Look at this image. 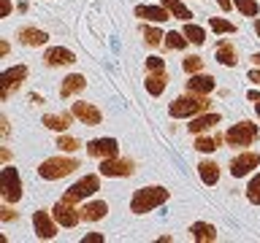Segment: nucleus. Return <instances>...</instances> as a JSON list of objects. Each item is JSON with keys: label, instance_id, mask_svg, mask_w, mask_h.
<instances>
[{"label": "nucleus", "instance_id": "nucleus-41", "mask_svg": "<svg viewBox=\"0 0 260 243\" xmlns=\"http://www.w3.org/2000/svg\"><path fill=\"white\" fill-rule=\"evenodd\" d=\"M217 3H219L222 11H231V8H233V0H217Z\"/></svg>", "mask_w": 260, "mask_h": 243}, {"label": "nucleus", "instance_id": "nucleus-14", "mask_svg": "<svg viewBox=\"0 0 260 243\" xmlns=\"http://www.w3.org/2000/svg\"><path fill=\"white\" fill-rule=\"evenodd\" d=\"M219 122H222L219 111H203V113H198V116L190 119L187 130H190L192 135H203V133H209V130L214 127V125H219Z\"/></svg>", "mask_w": 260, "mask_h": 243}, {"label": "nucleus", "instance_id": "nucleus-13", "mask_svg": "<svg viewBox=\"0 0 260 243\" xmlns=\"http://www.w3.org/2000/svg\"><path fill=\"white\" fill-rule=\"evenodd\" d=\"M73 116H76L81 125H87V127H98L103 122V113L101 108H95L92 103H84V100H79V103H73Z\"/></svg>", "mask_w": 260, "mask_h": 243}, {"label": "nucleus", "instance_id": "nucleus-37", "mask_svg": "<svg viewBox=\"0 0 260 243\" xmlns=\"http://www.w3.org/2000/svg\"><path fill=\"white\" fill-rule=\"evenodd\" d=\"M0 222H16V211L11 208V202H6V206L0 208Z\"/></svg>", "mask_w": 260, "mask_h": 243}, {"label": "nucleus", "instance_id": "nucleus-25", "mask_svg": "<svg viewBox=\"0 0 260 243\" xmlns=\"http://www.w3.org/2000/svg\"><path fill=\"white\" fill-rule=\"evenodd\" d=\"M198 176L206 186H214L219 181V165L214 159H201L198 162Z\"/></svg>", "mask_w": 260, "mask_h": 243}, {"label": "nucleus", "instance_id": "nucleus-28", "mask_svg": "<svg viewBox=\"0 0 260 243\" xmlns=\"http://www.w3.org/2000/svg\"><path fill=\"white\" fill-rule=\"evenodd\" d=\"M182 32L187 35V40H190V44H195V46H203V44H206V30H203V27H198V24L187 22Z\"/></svg>", "mask_w": 260, "mask_h": 243}, {"label": "nucleus", "instance_id": "nucleus-12", "mask_svg": "<svg viewBox=\"0 0 260 243\" xmlns=\"http://www.w3.org/2000/svg\"><path fill=\"white\" fill-rule=\"evenodd\" d=\"M255 168H260V154H257V151H241L239 157L231 159V176H233V178L249 176Z\"/></svg>", "mask_w": 260, "mask_h": 243}, {"label": "nucleus", "instance_id": "nucleus-10", "mask_svg": "<svg viewBox=\"0 0 260 243\" xmlns=\"http://www.w3.org/2000/svg\"><path fill=\"white\" fill-rule=\"evenodd\" d=\"M57 219L49 214V211H36L32 214V230H36V238L38 240H52L57 235Z\"/></svg>", "mask_w": 260, "mask_h": 243}, {"label": "nucleus", "instance_id": "nucleus-24", "mask_svg": "<svg viewBox=\"0 0 260 243\" xmlns=\"http://www.w3.org/2000/svg\"><path fill=\"white\" fill-rule=\"evenodd\" d=\"M214 57L219 65H225V68H233L236 62H239V57H236V46L231 40H219L217 49H214Z\"/></svg>", "mask_w": 260, "mask_h": 243}, {"label": "nucleus", "instance_id": "nucleus-17", "mask_svg": "<svg viewBox=\"0 0 260 243\" xmlns=\"http://www.w3.org/2000/svg\"><path fill=\"white\" fill-rule=\"evenodd\" d=\"M136 16L144 22H154V24H162L171 19V11L166 6H136Z\"/></svg>", "mask_w": 260, "mask_h": 243}, {"label": "nucleus", "instance_id": "nucleus-22", "mask_svg": "<svg viewBox=\"0 0 260 243\" xmlns=\"http://www.w3.org/2000/svg\"><path fill=\"white\" fill-rule=\"evenodd\" d=\"M190 238L198 243H214L217 240V227L209 222H195L190 224Z\"/></svg>", "mask_w": 260, "mask_h": 243}, {"label": "nucleus", "instance_id": "nucleus-1", "mask_svg": "<svg viewBox=\"0 0 260 243\" xmlns=\"http://www.w3.org/2000/svg\"><path fill=\"white\" fill-rule=\"evenodd\" d=\"M171 192L166 186H141V189H136V194L130 197V211H133L136 216H144L149 214V211L160 208L162 202H168Z\"/></svg>", "mask_w": 260, "mask_h": 243}, {"label": "nucleus", "instance_id": "nucleus-43", "mask_svg": "<svg viewBox=\"0 0 260 243\" xmlns=\"http://www.w3.org/2000/svg\"><path fill=\"white\" fill-rule=\"evenodd\" d=\"M0 133H3V138L8 135V119H6V116L0 119Z\"/></svg>", "mask_w": 260, "mask_h": 243}, {"label": "nucleus", "instance_id": "nucleus-19", "mask_svg": "<svg viewBox=\"0 0 260 243\" xmlns=\"http://www.w3.org/2000/svg\"><path fill=\"white\" fill-rule=\"evenodd\" d=\"M73 111L68 113H44V119H41V125L44 127H49V130H54V133H65V130H68L71 125H73Z\"/></svg>", "mask_w": 260, "mask_h": 243}, {"label": "nucleus", "instance_id": "nucleus-29", "mask_svg": "<svg viewBox=\"0 0 260 243\" xmlns=\"http://www.w3.org/2000/svg\"><path fill=\"white\" fill-rule=\"evenodd\" d=\"M162 44H166L171 52H182V49L190 44V40H187V35L184 32H176V30H171V32H166V40H162Z\"/></svg>", "mask_w": 260, "mask_h": 243}, {"label": "nucleus", "instance_id": "nucleus-21", "mask_svg": "<svg viewBox=\"0 0 260 243\" xmlns=\"http://www.w3.org/2000/svg\"><path fill=\"white\" fill-rule=\"evenodd\" d=\"M146 92H149L152 97H160L162 92H166L168 87V73L166 70H154V73H146V81H144Z\"/></svg>", "mask_w": 260, "mask_h": 243}, {"label": "nucleus", "instance_id": "nucleus-32", "mask_svg": "<svg viewBox=\"0 0 260 243\" xmlns=\"http://www.w3.org/2000/svg\"><path fill=\"white\" fill-rule=\"evenodd\" d=\"M141 32H144V40H146V46H160L162 40H166V35H162V32L157 30V27H149V24H144L141 27Z\"/></svg>", "mask_w": 260, "mask_h": 243}, {"label": "nucleus", "instance_id": "nucleus-31", "mask_svg": "<svg viewBox=\"0 0 260 243\" xmlns=\"http://www.w3.org/2000/svg\"><path fill=\"white\" fill-rule=\"evenodd\" d=\"M209 27L214 30V32H219V35H233V32H236V24L228 22V19H222V16H211V19H209Z\"/></svg>", "mask_w": 260, "mask_h": 243}, {"label": "nucleus", "instance_id": "nucleus-34", "mask_svg": "<svg viewBox=\"0 0 260 243\" xmlns=\"http://www.w3.org/2000/svg\"><path fill=\"white\" fill-rule=\"evenodd\" d=\"M247 200L252 206H260V173L252 176V181L247 184Z\"/></svg>", "mask_w": 260, "mask_h": 243}, {"label": "nucleus", "instance_id": "nucleus-3", "mask_svg": "<svg viewBox=\"0 0 260 243\" xmlns=\"http://www.w3.org/2000/svg\"><path fill=\"white\" fill-rule=\"evenodd\" d=\"M81 165H79V159H73V157H49L44 159L38 165V176L41 178H46V181H57V178H65V176H71V173H76Z\"/></svg>", "mask_w": 260, "mask_h": 243}, {"label": "nucleus", "instance_id": "nucleus-15", "mask_svg": "<svg viewBox=\"0 0 260 243\" xmlns=\"http://www.w3.org/2000/svg\"><path fill=\"white\" fill-rule=\"evenodd\" d=\"M16 38H19L22 46L38 49V46H44L46 40H49V32L41 30V27H32V24H27V27H19V30H16Z\"/></svg>", "mask_w": 260, "mask_h": 243}, {"label": "nucleus", "instance_id": "nucleus-35", "mask_svg": "<svg viewBox=\"0 0 260 243\" xmlns=\"http://www.w3.org/2000/svg\"><path fill=\"white\" fill-rule=\"evenodd\" d=\"M182 68H184V73H201L203 70V60L198 54H190V57H184V62H182Z\"/></svg>", "mask_w": 260, "mask_h": 243}, {"label": "nucleus", "instance_id": "nucleus-16", "mask_svg": "<svg viewBox=\"0 0 260 243\" xmlns=\"http://www.w3.org/2000/svg\"><path fill=\"white\" fill-rule=\"evenodd\" d=\"M44 62L49 65V68H62V65L76 62V54H73L71 49H65V46H52V49L44 52Z\"/></svg>", "mask_w": 260, "mask_h": 243}, {"label": "nucleus", "instance_id": "nucleus-20", "mask_svg": "<svg viewBox=\"0 0 260 243\" xmlns=\"http://www.w3.org/2000/svg\"><path fill=\"white\" fill-rule=\"evenodd\" d=\"M84 89H87V78L81 76V73H71V76H65L62 84H60V97L65 100V97H73V95L84 92Z\"/></svg>", "mask_w": 260, "mask_h": 243}, {"label": "nucleus", "instance_id": "nucleus-5", "mask_svg": "<svg viewBox=\"0 0 260 243\" xmlns=\"http://www.w3.org/2000/svg\"><path fill=\"white\" fill-rule=\"evenodd\" d=\"M0 194H3V200L6 202H19L22 200V176H19V170H16L14 165H6L3 170H0Z\"/></svg>", "mask_w": 260, "mask_h": 243}, {"label": "nucleus", "instance_id": "nucleus-46", "mask_svg": "<svg viewBox=\"0 0 260 243\" xmlns=\"http://www.w3.org/2000/svg\"><path fill=\"white\" fill-rule=\"evenodd\" d=\"M255 32H257V35H260V19H255Z\"/></svg>", "mask_w": 260, "mask_h": 243}, {"label": "nucleus", "instance_id": "nucleus-47", "mask_svg": "<svg viewBox=\"0 0 260 243\" xmlns=\"http://www.w3.org/2000/svg\"><path fill=\"white\" fill-rule=\"evenodd\" d=\"M255 113H257V116H260V103H255Z\"/></svg>", "mask_w": 260, "mask_h": 243}, {"label": "nucleus", "instance_id": "nucleus-30", "mask_svg": "<svg viewBox=\"0 0 260 243\" xmlns=\"http://www.w3.org/2000/svg\"><path fill=\"white\" fill-rule=\"evenodd\" d=\"M57 149H60L62 154H73V151H79L81 149V141L79 138H73V135H65V133H60V138H57Z\"/></svg>", "mask_w": 260, "mask_h": 243}, {"label": "nucleus", "instance_id": "nucleus-18", "mask_svg": "<svg viewBox=\"0 0 260 243\" xmlns=\"http://www.w3.org/2000/svg\"><path fill=\"white\" fill-rule=\"evenodd\" d=\"M217 87V81L209 76V73H192L187 78V92H198V95H211Z\"/></svg>", "mask_w": 260, "mask_h": 243}, {"label": "nucleus", "instance_id": "nucleus-8", "mask_svg": "<svg viewBox=\"0 0 260 243\" xmlns=\"http://www.w3.org/2000/svg\"><path fill=\"white\" fill-rule=\"evenodd\" d=\"M101 176L106 178H127V176H133L136 173V162L125 157V159H119V157H109V159H103L101 162Z\"/></svg>", "mask_w": 260, "mask_h": 243}, {"label": "nucleus", "instance_id": "nucleus-11", "mask_svg": "<svg viewBox=\"0 0 260 243\" xmlns=\"http://www.w3.org/2000/svg\"><path fill=\"white\" fill-rule=\"evenodd\" d=\"M84 149H87L89 157H98V159L119 157V141L117 138H95V141H89L84 146Z\"/></svg>", "mask_w": 260, "mask_h": 243}, {"label": "nucleus", "instance_id": "nucleus-4", "mask_svg": "<svg viewBox=\"0 0 260 243\" xmlns=\"http://www.w3.org/2000/svg\"><path fill=\"white\" fill-rule=\"evenodd\" d=\"M260 138V127L249 119H241L239 125H233L225 133V143L233 146V149H244V146H252Z\"/></svg>", "mask_w": 260, "mask_h": 243}, {"label": "nucleus", "instance_id": "nucleus-6", "mask_svg": "<svg viewBox=\"0 0 260 243\" xmlns=\"http://www.w3.org/2000/svg\"><path fill=\"white\" fill-rule=\"evenodd\" d=\"M27 65H14V68H6L3 73H0V100H8L16 89H22L24 78H27Z\"/></svg>", "mask_w": 260, "mask_h": 243}, {"label": "nucleus", "instance_id": "nucleus-9", "mask_svg": "<svg viewBox=\"0 0 260 243\" xmlns=\"http://www.w3.org/2000/svg\"><path fill=\"white\" fill-rule=\"evenodd\" d=\"M76 202H68V200H57L54 208H52V216L57 219L60 227H76L81 222V208H73Z\"/></svg>", "mask_w": 260, "mask_h": 243}, {"label": "nucleus", "instance_id": "nucleus-26", "mask_svg": "<svg viewBox=\"0 0 260 243\" xmlns=\"http://www.w3.org/2000/svg\"><path fill=\"white\" fill-rule=\"evenodd\" d=\"M225 141V135H214V138H206V135H195V151H201V154H211V151H217L219 146H222Z\"/></svg>", "mask_w": 260, "mask_h": 243}, {"label": "nucleus", "instance_id": "nucleus-23", "mask_svg": "<svg viewBox=\"0 0 260 243\" xmlns=\"http://www.w3.org/2000/svg\"><path fill=\"white\" fill-rule=\"evenodd\" d=\"M106 214H109V202H103V200H92L81 206V219L84 222H101Z\"/></svg>", "mask_w": 260, "mask_h": 243}, {"label": "nucleus", "instance_id": "nucleus-40", "mask_svg": "<svg viewBox=\"0 0 260 243\" xmlns=\"http://www.w3.org/2000/svg\"><path fill=\"white\" fill-rule=\"evenodd\" d=\"M247 78L252 81V84H257V87H260V68H255V70H249V73H247Z\"/></svg>", "mask_w": 260, "mask_h": 243}, {"label": "nucleus", "instance_id": "nucleus-33", "mask_svg": "<svg viewBox=\"0 0 260 243\" xmlns=\"http://www.w3.org/2000/svg\"><path fill=\"white\" fill-rule=\"evenodd\" d=\"M233 6L239 8V14H244V16H257L260 14L257 0H233Z\"/></svg>", "mask_w": 260, "mask_h": 243}, {"label": "nucleus", "instance_id": "nucleus-44", "mask_svg": "<svg viewBox=\"0 0 260 243\" xmlns=\"http://www.w3.org/2000/svg\"><path fill=\"white\" fill-rule=\"evenodd\" d=\"M0 157H3V162H8V159H11V151H8V149H0Z\"/></svg>", "mask_w": 260, "mask_h": 243}, {"label": "nucleus", "instance_id": "nucleus-38", "mask_svg": "<svg viewBox=\"0 0 260 243\" xmlns=\"http://www.w3.org/2000/svg\"><path fill=\"white\" fill-rule=\"evenodd\" d=\"M103 240H106V238H103L101 232H87L84 238H81V243H103Z\"/></svg>", "mask_w": 260, "mask_h": 243}, {"label": "nucleus", "instance_id": "nucleus-39", "mask_svg": "<svg viewBox=\"0 0 260 243\" xmlns=\"http://www.w3.org/2000/svg\"><path fill=\"white\" fill-rule=\"evenodd\" d=\"M11 0H0V16H8V14H11Z\"/></svg>", "mask_w": 260, "mask_h": 243}, {"label": "nucleus", "instance_id": "nucleus-27", "mask_svg": "<svg viewBox=\"0 0 260 243\" xmlns=\"http://www.w3.org/2000/svg\"><path fill=\"white\" fill-rule=\"evenodd\" d=\"M162 6H166L171 11V16H176V19H184V22L192 19V11L182 3V0H162Z\"/></svg>", "mask_w": 260, "mask_h": 243}, {"label": "nucleus", "instance_id": "nucleus-36", "mask_svg": "<svg viewBox=\"0 0 260 243\" xmlns=\"http://www.w3.org/2000/svg\"><path fill=\"white\" fill-rule=\"evenodd\" d=\"M146 73H154V70H166V60L162 57H157V54H149L146 57Z\"/></svg>", "mask_w": 260, "mask_h": 243}, {"label": "nucleus", "instance_id": "nucleus-45", "mask_svg": "<svg viewBox=\"0 0 260 243\" xmlns=\"http://www.w3.org/2000/svg\"><path fill=\"white\" fill-rule=\"evenodd\" d=\"M252 62H255L257 68H260V52H257V54H252Z\"/></svg>", "mask_w": 260, "mask_h": 243}, {"label": "nucleus", "instance_id": "nucleus-7", "mask_svg": "<svg viewBox=\"0 0 260 243\" xmlns=\"http://www.w3.org/2000/svg\"><path fill=\"white\" fill-rule=\"evenodd\" d=\"M101 189V178H98L95 173H89L84 178H79L76 184L71 186V189H65L62 194V200H68V202H79V200H87V197H92V194Z\"/></svg>", "mask_w": 260, "mask_h": 243}, {"label": "nucleus", "instance_id": "nucleus-2", "mask_svg": "<svg viewBox=\"0 0 260 243\" xmlns=\"http://www.w3.org/2000/svg\"><path fill=\"white\" fill-rule=\"evenodd\" d=\"M203 111H211V100L209 95H198V92H187L168 105V113L174 119H192Z\"/></svg>", "mask_w": 260, "mask_h": 243}, {"label": "nucleus", "instance_id": "nucleus-42", "mask_svg": "<svg viewBox=\"0 0 260 243\" xmlns=\"http://www.w3.org/2000/svg\"><path fill=\"white\" fill-rule=\"evenodd\" d=\"M247 100L257 103V100H260V92H257V89H252V92H247Z\"/></svg>", "mask_w": 260, "mask_h": 243}]
</instances>
